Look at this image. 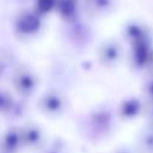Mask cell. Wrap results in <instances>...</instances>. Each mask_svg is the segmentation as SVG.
<instances>
[{"label":"cell","instance_id":"obj_1","mask_svg":"<svg viewBox=\"0 0 153 153\" xmlns=\"http://www.w3.org/2000/svg\"><path fill=\"white\" fill-rule=\"evenodd\" d=\"M115 128L114 112L104 106L91 110L82 123L84 137L91 142H98L109 137Z\"/></svg>","mask_w":153,"mask_h":153},{"label":"cell","instance_id":"obj_2","mask_svg":"<svg viewBox=\"0 0 153 153\" xmlns=\"http://www.w3.org/2000/svg\"><path fill=\"white\" fill-rule=\"evenodd\" d=\"M43 19L32 7L20 8L13 19V33L18 39L27 41L39 35L43 29Z\"/></svg>","mask_w":153,"mask_h":153},{"label":"cell","instance_id":"obj_3","mask_svg":"<svg viewBox=\"0 0 153 153\" xmlns=\"http://www.w3.org/2000/svg\"><path fill=\"white\" fill-rule=\"evenodd\" d=\"M37 109L48 118H59L68 109V98L61 90L51 87L39 96Z\"/></svg>","mask_w":153,"mask_h":153},{"label":"cell","instance_id":"obj_4","mask_svg":"<svg viewBox=\"0 0 153 153\" xmlns=\"http://www.w3.org/2000/svg\"><path fill=\"white\" fill-rule=\"evenodd\" d=\"M11 84L22 99H29L37 92L39 78L32 69L27 67H18L11 76Z\"/></svg>","mask_w":153,"mask_h":153},{"label":"cell","instance_id":"obj_5","mask_svg":"<svg viewBox=\"0 0 153 153\" xmlns=\"http://www.w3.org/2000/svg\"><path fill=\"white\" fill-rule=\"evenodd\" d=\"M19 129H20L23 149L31 152H39L48 141L44 128L35 121H27L20 124Z\"/></svg>","mask_w":153,"mask_h":153},{"label":"cell","instance_id":"obj_6","mask_svg":"<svg viewBox=\"0 0 153 153\" xmlns=\"http://www.w3.org/2000/svg\"><path fill=\"white\" fill-rule=\"evenodd\" d=\"M98 62L106 68L116 67L123 59L122 45L114 39H108L102 42L97 48Z\"/></svg>","mask_w":153,"mask_h":153},{"label":"cell","instance_id":"obj_7","mask_svg":"<svg viewBox=\"0 0 153 153\" xmlns=\"http://www.w3.org/2000/svg\"><path fill=\"white\" fill-rule=\"evenodd\" d=\"M22 151H23V143H22L19 126H11L0 135V152L19 153Z\"/></svg>","mask_w":153,"mask_h":153},{"label":"cell","instance_id":"obj_8","mask_svg":"<svg viewBox=\"0 0 153 153\" xmlns=\"http://www.w3.org/2000/svg\"><path fill=\"white\" fill-rule=\"evenodd\" d=\"M81 11V0H57L55 13L66 23L74 22Z\"/></svg>","mask_w":153,"mask_h":153},{"label":"cell","instance_id":"obj_9","mask_svg":"<svg viewBox=\"0 0 153 153\" xmlns=\"http://www.w3.org/2000/svg\"><path fill=\"white\" fill-rule=\"evenodd\" d=\"M115 0H81V10L90 17H103L112 11Z\"/></svg>","mask_w":153,"mask_h":153},{"label":"cell","instance_id":"obj_10","mask_svg":"<svg viewBox=\"0 0 153 153\" xmlns=\"http://www.w3.org/2000/svg\"><path fill=\"white\" fill-rule=\"evenodd\" d=\"M142 111V104L137 98L129 97L121 102L117 115L122 121H130L136 118Z\"/></svg>","mask_w":153,"mask_h":153},{"label":"cell","instance_id":"obj_11","mask_svg":"<svg viewBox=\"0 0 153 153\" xmlns=\"http://www.w3.org/2000/svg\"><path fill=\"white\" fill-rule=\"evenodd\" d=\"M137 153H153V124L141 130L136 140Z\"/></svg>","mask_w":153,"mask_h":153},{"label":"cell","instance_id":"obj_12","mask_svg":"<svg viewBox=\"0 0 153 153\" xmlns=\"http://www.w3.org/2000/svg\"><path fill=\"white\" fill-rule=\"evenodd\" d=\"M124 37L128 42L131 43V45L136 43L146 42V30L141 25L133 23L124 29Z\"/></svg>","mask_w":153,"mask_h":153},{"label":"cell","instance_id":"obj_13","mask_svg":"<svg viewBox=\"0 0 153 153\" xmlns=\"http://www.w3.org/2000/svg\"><path fill=\"white\" fill-rule=\"evenodd\" d=\"M37 153H68V145L61 137L48 140L44 147Z\"/></svg>","mask_w":153,"mask_h":153},{"label":"cell","instance_id":"obj_14","mask_svg":"<svg viewBox=\"0 0 153 153\" xmlns=\"http://www.w3.org/2000/svg\"><path fill=\"white\" fill-rule=\"evenodd\" d=\"M56 4H57V0H33L32 10L38 16L44 18L51 12H55Z\"/></svg>","mask_w":153,"mask_h":153},{"label":"cell","instance_id":"obj_15","mask_svg":"<svg viewBox=\"0 0 153 153\" xmlns=\"http://www.w3.org/2000/svg\"><path fill=\"white\" fill-rule=\"evenodd\" d=\"M16 103H17V100L12 97L11 93H8L7 91L0 90V114L2 116L7 117L10 115V112L12 111Z\"/></svg>","mask_w":153,"mask_h":153},{"label":"cell","instance_id":"obj_16","mask_svg":"<svg viewBox=\"0 0 153 153\" xmlns=\"http://www.w3.org/2000/svg\"><path fill=\"white\" fill-rule=\"evenodd\" d=\"M112 153H137V152H136V149H131L129 147H118Z\"/></svg>","mask_w":153,"mask_h":153}]
</instances>
